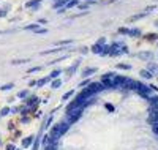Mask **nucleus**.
Wrapping results in <instances>:
<instances>
[{
    "label": "nucleus",
    "instance_id": "obj_1",
    "mask_svg": "<svg viewBox=\"0 0 158 150\" xmlns=\"http://www.w3.org/2000/svg\"><path fill=\"white\" fill-rule=\"evenodd\" d=\"M70 123H66L65 120H62V122H59V123H55L54 126H51V131H49V134L54 136V138H57V139H60L63 134H65L66 131L70 130Z\"/></svg>",
    "mask_w": 158,
    "mask_h": 150
},
{
    "label": "nucleus",
    "instance_id": "obj_2",
    "mask_svg": "<svg viewBox=\"0 0 158 150\" xmlns=\"http://www.w3.org/2000/svg\"><path fill=\"white\" fill-rule=\"evenodd\" d=\"M103 90H105V87H103L101 82H90V84L82 90V93L87 96V98H93V96H95L96 93L103 92Z\"/></svg>",
    "mask_w": 158,
    "mask_h": 150
},
{
    "label": "nucleus",
    "instance_id": "obj_3",
    "mask_svg": "<svg viewBox=\"0 0 158 150\" xmlns=\"http://www.w3.org/2000/svg\"><path fill=\"white\" fill-rule=\"evenodd\" d=\"M82 112H84V109L82 108H79V109H73V111H70V112H66V115H65V122L66 123H70V125H73V123H76L78 120L82 117Z\"/></svg>",
    "mask_w": 158,
    "mask_h": 150
},
{
    "label": "nucleus",
    "instance_id": "obj_4",
    "mask_svg": "<svg viewBox=\"0 0 158 150\" xmlns=\"http://www.w3.org/2000/svg\"><path fill=\"white\" fill-rule=\"evenodd\" d=\"M133 90H136L137 93H139L142 98H149L150 95H152V89L149 87V85H146V84H142V82H139V81H134V89Z\"/></svg>",
    "mask_w": 158,
    "mask_h": 150
},
{
    "label": "nucleus",
    "instance_id": "obj_5",
    "mask_svg": "<svg viewBox=\"0 0 158 150\" xmlns=\"http://www.w3.org/2000/svg\"><path fill=\"white\" fill-rule=\"evenodd\" d=\"M120 89H125V90H133L134 89V81L130 78H125L122 81V85H120Z\"/></svg>",
    "mask_w": 158,
    "mask_h": 150
},
{
    "label": "nucleus",
    "instance_id": "obj_6",
    "mask_svg": "<svg viewBox=\"0 0 158 150\" xmlns=\"http://www.w3.org/2000/svg\"><path fill=\"white\" fill-rule=\"evenodd\" d=\"M36 103H40V100H38V96H36V95H29L24 100V104L29 106V108H30V106H33V104H36Z\"/></svg>",
    "mask_w": 158,
    "mask_h": 150
},
{
    "label": "nucleus",
    "instance_id": "obj_7",
    "mask_svg": "<svg viewBox=\"0 0 158 150\" xmlns=\"http://www.w3.org/2000/svg\"><path fill=\"white\" fill-rule=\"evenodd\" d=\"M105 46L96 44V43H95V44L92 46V49H90V52H93V54H96V55H103V52H105Z\"/></svg>",
    "mask_w": 158,
    "mask_h": 150
},
{
    "label": "nucleus",
    "instance_id": "obj_8",
    "mask_svg": "<svg viewBox=\"0 0 158 150\" xmlns=\"http://www.w3.org/2000/svg\"><path fill=\"white\" fill-rule=\"evenodd\" d=\"M43 0H29V2L25 3V8H33L36 11V10L40 8V5H41Z\"/></svg>",
    "mask_w": 158,
    "mask_h": 150
},
{
    "label": "nucleus",
    "instance_id": "obj_9",
    "mask_svg": "<svg viewBox=\"0 0 158 150\" xmlns=\"http://www.w3.org/2000/svg\"><path fill=\"white\" fill-rule=\"evenodd\" d=\"M33 136H29V138H25V139H22V149H29V147H32V144H33Z\"/></svg>",
    "mask_w": 158,
    "mask_h": 150
},
{
    "label": "nucleus",
    "instance_id": "obj_10",
    "mask_svg": "<svg viewBox=\"0 0 158 150\" xmlns=\"http://www.w3.org/2000/svg\"><path fill=\"white\" fill-rule=\"evenodd\" d=\"M147 70H149L152 74H158V66H157V63H153V62L147 63Z\"/></svg>",
    "mask_w": 158,
    "mask_h": 150
},
{
    "label": "nucleus",
    "instance_id": "obj_11",
    "mask_svg": "<svg viewBox=\"0 0 158 150\" xmlns=\"http://www.w3.org/2000/svg\"><path fill=\"white\" fill-rule=\"evenodd\" d=\"M139 74H141V76H142V78H144V79H149V81H150V79H152V78H153V74H152V73H150V71H149V70H147V68H144V70H141V71H139Z\"/></svg>",
    "mask_w": 158,
    "mask_h": 150
},
{
    "label": "nucleus",
    "instance_id": "obj_12",
    "mask_svg": "<svg viewBox=\"0 0 158 150\" xmlns=\"http://www.w3.org/2000/svg\"><path fill=\"white\" fill-rule=\"evenodd\" d=\"M128 36H136V38H141V36H142V32H141L139 29H130Z\"/></svg>",
    "mask_w": 158,
    "mask_h": 150
},
{
    "label": "nucleus",
    "instance_id": "obj_13",
    "mask_svg": "<svg viewBox=\"0 0 158 150\" xmlns=\"http://www.w3.org/2000/svg\"><path fill=\"white\" fill-rule=\"evenodd\" d=\"M147 16V13L144 11V13H139V14H134V16H131V18L128 19L130 22H134V21H139V19H144Z\"/></svg>",
    "mask_w": 158,
    "mask_h": 150
},
{
    "label": "nucleus",
    "instance_id": "obj_14",
    "mask_svg": "<svg viewBox=\"0 0 158 150\" xmlns=\"http://www.w3.org/2000/svg\"><path fill=\"white\" fill-rule=\"evenodd\" d=\"M60 87H62V79H59V78L52 79V81H51V89L55 90V89H60Z\"/></svg>",
    "mask_w": 158,
    "mask_h": 150
},
{
    "label": "nucleus",
    "instance_id": "obj_15",
    "mask_svg": "<svg viewBox=\"0 0 158 150\" xmlns=\"http://www.w3.org/2000/svg\"><path fill=\"white\" fill-rule=\"evenodd\" d=\"M95 73H96V68H85L82 71V76H84V78H89V76L95 74Z\"/></svg>",
    "mask_w": 158,
    "mask_h": 150
},
{
    "label": "nucleus",
    "instance_id": "obj_16",
    "mask_svg": "<svg viewBox=\"0 0 158 150\" xmlns=\"http://www.w3.org/2000/svg\"><path fill=\"white\" fill-rule=\"evenodd\" d=\"M40 144H41V134H40L38 138H35V139H33V144H32V150H38Z\"/></svg>",
    "mask_w": 158,
    "mask_h": 150
},
{
    "label": "nucleus",
    "instance_id": "obj_17",
    "mask_svg": "<svg viewBox=\"0 0 158 150\" xmlns=\"http://www.w3.org/2000/svg\"><path fill=\"white\" fill-rule=\"evenodd\" d=\"M137 57H139V59H146V60H149V59H152V52H150V51L139 52V54H137Z\"/></svg>",
    "mask_w": 158,
    "mask_h": 150
},
{
    "label": "nucleus",
    "instance_id": "obj_18",
    "mask_svg": "<svg viewBox=\"0 0 158 150\" xmlns=\"http://www.w3.org/2000/svg\"><path fill=\"white\" fill-rule=\"evenodd\" d=\"M79 5V0H70L68 3H66L65 6H63V8L65 10H70V8H73V6H78Z\"/></svg>",
    "mask_w": 158,
    "mask_h": 150
},
{
    "label": "nucleus",
    "instance_id": "obj_19",
    "mask_svg": "<svg viewBox=\"0 0 158 150\" xmlns=\"http://www.w3.org/2000/svg\"><path fill=\"white\" fill-rule=\"evenodd\" d=\"M60 74H62V70H54L51 74H49V79H51V81H52V79H57Z\"/></svg>",
    "mask_w": 158,
    "mask_h": 150
},
{
    "label": "nucleus",
    "instance_id": "obj_20",
    "mask_svg": "<svg viewBox=\"0 0 158 150\" xmlns=\"http://www.w3.org/2000/svg\"><path fill=\"white\" fill-rule=\"evenodd\" d=\"M11 114V108H8V106H5V108H2V111H0V117H5V115Z\"/></svg>",
    "mask_w": 158,
    "mask_h": 150
},
{
    "label": "nucleus",
    "instance_id": "obj_21",
    "mask_svg": "<svg viewBox=\"0 0 158 150\" xmlns=\"http://www.w3.org/2000/svg\"><path fill=\"white\" fill-rule=\"evenodd\" d=\"M146 40H149V41H157V38H158V35L157 33H147L146 36H144Z\"/></svg>",
    "mask_w": 158,
    "mask_h": 150
},
{
    "label": "nucleus",
    "instance_id": "obj_22",
    "mask_svg": "<svg viewBox=\"0 0 158 150\" xmlns=\"http://www.w3.org/2000/svg\"><path fill=\"white\" fill-rule=\"evenodd\" d=\"M30 93H29V90H21V92L18 93V98H21V100H25L27 96H29Z\"/></svg>",
    "mask_w": 158,
    "mask_h": 150
},
{
    "label": "nucleus",
    "instance_id": "obj_23",
    "mask_svg": "<svg viewBox=\"0 0 158 150\" xmlns=\"http://www.w3.org/2000/svg\"><path fill=\"white\" fill-rule=\"evenodd\" d=\"M78 66H79V62H76V63H75V65H73V66H70V68L66 70V73H68V74H73V73H75L76 70H78Z\"/></svg>",
    "mask_w": 158,
    "mask_h": 150
},
{
    "label": "nucleus",
    "instance_id": "obj_24",
    "mask_svg": "<svg viewBox=\"0 0 158 150\" xmlns=\"http://www.w3.org/2000/svg\"><path fill=\"white\" fill-rule=\"evenodd\" d=\"M38 27H40V24H38V22H35V24H29V25H25L24 30H36Z\"/></svg>",
    "mask_w": 158,
    "mask_h": 150
},
{
    "label": "nucleus",
    "instance_id": "obj_25",
    "mask_svg": "<svg viewBox=\"0 0 158 150\" xmlns=\"http://www.w3.org/2000/svg\"><path fill=\"white\" fill-rule=\"evenodd\" d=\"M19 112H21V115L24 117V115H27L30 112V108L29 106H24V108H19Z\"/></svg>",
    "mask_w": 158,
    "mask_h": 150
},
{
    "label": "nucleus",
    "instance_id": "obj_26",
    "mask_svg": "<svg viewBox=\"0 0 158 150\" xmlns=\"http://www.w3.org/2000/svg\"><path fill=\"white\" fill-rule=\"evenodd\" d=\"M117 68L119 70H131V65H128V63H117Z\"/></svg>",
    "mask_w": 158,
    "mask_h": 150
},
{
    "label": "nucleus",
    "instance_id": "obj_27",
    "mask_svg": "<svg viewBox=\"0 0 158 150\" xmlns=\"http://www.w3.org/2000/svg\"><path fill=\"white\" fill-rule=\"evenodd\" d=\"M73 95H75V90H73V89H71V90H68V92H66L65 95H63V101H66V100H70V98H71Z\"/></svg>",
    "mask_w": 158,
    "mask_h": 150
},
{
    "label": "nucleus",
    "instance_id": "obj_28",
    "mask_svg": "<svg viewBox=\"0 0 158 150\" xmlns=\"http://www.w3.org/2000/svg\"><path fill=\"white\" fill-rule=\"evenodd\" d=\"M70 44H73V40H63V41L57 43V46H70Z\"/></svg>",
    "mask_w": 158,
    "mask_h": 150
},
{
    "label": "nucleus",
    "instance_id": "obj_29",
    "mask_svg": "<svg viewBox=\"0 0 158 150\" xmlns=\"http://www.w3.org/2000/svg\"><path fill=\"white\" fill-rule=\"evenodd\" d=\"M27 62H29V59H22V60L16 59V60H11V65H21V63H27Z\"/></svg>",
    "mask_w": 158,
    "mask_h": 150
},
{
    "label": "nucleus",
    "instance_id": "obj_30",
    "mask_svg": "<svg viewBox=\"0 0 158 150\" xmlns=\"http://www.w3.org/2000/svg\"><path fill=\"white\" fill-rule=\"evenodd\" d=\"M89 6H90V3H89V2H87V3H81V2H79L78 8H79V10H82V11H87V10H89Z\"/></svg>",
    "mask_w": 158,
    "mask_h": 150
},
{
    "label": "nucleus",
    "instance_id": "obj_31",
    "mask_svg": "<svg viewBox=\"0 0 158 150\" xmlns=\"http://www.w3.org/2000/svg\"><path fill=\"white\" fill-rule=\"evenodd\" d=\"M13 87H14V84H13V82H10V84H5V85H2V87H0V90H3V92H6V90H11Z\"/></svg>",
    "mask_w": 158,
    "mask_h": 150
},
{
    "label": "nucleus",
    "instance_id": "obj_32",
    "mask_svg": "<svg viewBox=\"0 0 158 150\" xmlns=\"http://www.w3.org/2000/svg\"><path fill=\"white\" fill-rule=\"evenodd\" d=\"M8 10H10L8 5H5L3 8H0V18H5V16H6V11H8Z\"/></svg>",
    "mask_w": 158,
    "mask_h": 150
},
{
    "label": "nucleus",
    "instance_id": "obj_33",
    "mask_svg": "<svg viewBox=\"0 0 158 150\" xmlns=\"http://www.w3.org/2000/svg\"><path fill=\"white\" fill-rule=\"evenodd\" d=\"M33 32H35L36 35H46V33H48V29H41V27H38L36 30H33Z\"/></svg>",
    "mask_w": 158,
    "mask_h": 150
},
{
    "label": "nucleus",
    "instance_id": "obj_34",
    "mask_svg": "<svg viewBox=\"0 0 158 150\" xmlns=\"http://www.w3.org/2000/svg\"><path fill=\"white\" fill-rule=\"evenodd\" d=\"M40 70H41V66H32V68L27 70V73H29V74H32V73H38Z\"/></svg>",
    "mask_w": 158,
    "mask_h": 150
},
{
    "label": "nucleus",
    "instance_id": "obj_35",
    "mask_svg": "<svg viewBox=\"0 0 158 150\" xmlns=\"http://www.w3.org/2000/svg\"><path fill=\"white\" fill-rule=\"evenodd\" d=\"M155 10H157V5H150V6H147V8L144 10V11H146L147 14H150V13H152V11H155Z\"/></svg>",
    "mask_w": 158,
    "mask_h": 150
},
{
    "label": "nucleus",
    "instance_id": "obj_36",
    "mask_svg": "<svg viewBox=\"0 0 158 150\" xmlns=\"http://www.w3.org/2000/svg\"><path fill=\"white\" fill-rule=\"evenodd\" d=\"M128 32H130L128 27H120V29H119V33H120V35H128Z\"/></svg>",
    "mask_w": 158,
    "mask_h": 150
},
{
    "label": "nucleus",
    "instance_id": "obj_37",
    "mask_svg": "<svg viewBox=\"0 0 158 150\" xmlns=\"http://www.w3.org/2000/svg\"><path fill=\"white\" fill-rule=\"evenodd\" d=\"M90 84V79H84V81H81V84H79V87H87V85Z\"/></svg>",
    "mask_w": 158,
    "mask_h": 150
},
{
    "label": "nucleus",
    "instance_id": "obj_38",
    "mask_svg": "<svg viewBox=\"0 0 158 150\" xmlns=\"http://www.w3.org/2000/svg\"><path fill=\"white\" fill-rule=\"evenodd\" d=\"M105 108H106L109 112H114V111H116V108H114L112 104H109V103H106V104H105Z\"/></svg>",
    "mask_w": 158,
    "mask_h": 150
},
{
    "label": "nucleus",
    "instance_id": "obj_39",
    "mask_svg": "<svg viewBox=\"0 0 158 150\" xmlns=\"http://www.w3.org/2000/svg\"><path fill=\"white\" fill-rule=\"evenodd\" d=\"M96 44H101V46H105V44H106V38H98Z\"/></svg>",
    "mask_w": 158,
    "mask_h": 150
},
{
    "label": "nucleus",
    "instance_id": "obj_40",
    "mask_svg": "<svg viewBox=\"0 0 158 150\" xmlns=\"http://www.w3.org/2000/svg\"><path fill=\"white\" fill-rule=\"evenodd\" d=\"M152 131L158 136V123H157V125H152Z\"/></svg>",
    "mask_w": 158,
    "mask_h": 150
},
{
    "label": "nucleus",
    "instance_id": "obj_41",
    "mask_svg": "<svg viewBox=\"0 0 158 150\" xmlns=\"http://www.w3.org/2000/svg\"><path fill=\"white\" fill-rule=\"evenodd\" d=\"M16 147H14V144H8V145H6V147H5V150H14Z\"/></svg>",
    "mask_w": 158,
    "mask_h": 150
},
{
    "label": "nucleus",
    "instance_id": "obj_42",
    "mask_svg": "<svg viewBox=\"0 0 158 150\" xmlns=\"http://www.w3.org/2000/svg\"><path fill=\"white\" fill-rule=\"evenodd\" d=\"M35 85H36V81H35V79H32V81L29 82V87H35Z\"/></svg>",
    "mask_w": 158,
    "mask_h": 150
},
{
    "label": "nucleus",
    "instance_id": "obj_43",
    "mask_svg": "<svg viewBox=\"0 0 158 150\" xmlns=\"http://www.w3.org/2000/svg\"><path fill=\"white\" fill-rule=\"evenodd\" d=\"M38 24H48V21L44 18H41V19H38Z\"/></svg>",
    "mask_w": 158,
    "mask_h": 150
},
{
    "label": "nucleus",
    "instance_id": "obj_44",
    "mask_svg": "<svg viewBox=\"0 0 158 150\" xmlns=\"http://www.w3.org/2000/svg\"><path fill=\"white\" fill-rule=\"evenodd\" d=\"M81 52H82V54H87V52H90V49L89 48H82V49H81Z\"/></svg>",
    "mask_w": 158,
    "mask_h": 150
},
{
    "label": "nucleus",
    "instance_id": "obj_45",
    "mask_svg": "<svg viewBox=\"0 0 158 150\" xmlns=\"http://www.w3.org/2000/svg\"><path fill=\"white\" fill-rule=\"evenodd\" d=\"M19 112V108H11V114H18Z\"/></svg>",
    "mask_w": 158,
    "mask_h": 150
},
{
    "label": "nucleus",
    "instance_id": "obj_46",
    "mask_svg": "<svg viewBox=\"0 0 158 150\" xmlns=\"http://www.w3.org/2000/svg\"><path fill=\"white\" fill-rule=\"evenodd\" d=\"M22 122H24V123H29V122H30V119L27 117V115H24V117H22Z\"/></svg>",
    "mask_w": 158,
    "mask_h": 150
},
{
    "label": "nucleus",
    "instance_id": "obj_47",
    "mask_svg": "<svg viewBox=\"0 0 158 150\" xmlns=\"http://www.w3.org/2000/svg\"><path fill=\"white\" fill-rule=\"evenodd\" d=\"M149 87L152 89V90H155V92H158V87H157V85H149Z\"/></svg>",
    "mask_w": 158,
    "mask_h": 150
},
{
    "label": "nucleus",
    "instance_id": "obj_48",
    "mask_svg": "<svg viewBox=\"0 0 158 150\" xmlns=\"http://www.w3.org/2000/svg\"><path fill=\"white\" fill-rule=\"evenodd\" d=\"M114 2H117V0H106L105 3H114Z\"/></svg>",
    "mask_w": 158,
    "mask_h": 150
},
{
    "label": "nucleus",
    "instance_id": "obj_49",
    "mask_svg": "<svg viewBox=\"0 0 158 150\" xmlns=\"http://www.w3.org/2000/svg\"><path fill=\"white\" fill-rule=\"evenodd\" d=\"M89 3H95V2H98V0H87Z\"/></svg>",
    "mask_w": 158,
    "mask_h": 150
},
{
    "label": "nucleus",
    "instance_id": "obj_50",
    "mask_svg": "<svg viewBox=\"0 0 158 150\" xmlns=\"http://www.w3.org/2000/svg\"><path fill=\"white\" fill-rule=\"evenodd\" d=\"M44 150H51V149H48V147H44Z\"/></svg>",
    "mask_w": 158,
    "mask_h": 150
},
{
    "label": "nucleus",
    "instance_id": "obj_51",
    "mask_svg": "<svg viewBox=\"0 0 158 150\" xmlns=\"http://www.w3.org/2000/svg\"><path fill=\"white\" fill-rule=\"evenodd\" d=\"M14 150H22V149H14Z\"/></svg>",
    "mask_w": 158,
    "mask_h": 150
},
{
    "label": "nucleus",
    "instance_id": "obj_52",
    "mask_svg": "<svg viewBox=\"0 0 158 150\" xmlns=\"http://www.w3.org/2000/svg\"><path fill=\"white\" fill-rule=\"evenodd\" d=\"M0 144H2V139H0Z\"/></svg>",
    "mask_w": 158,
    "mask_h": 150
},
{
    "label": "nucleus",
    "instance_id": "obj_53",
    "mask_svg": "<svg viewBox=\"0 0 158 150\" xmlns=\"http://www.w3.org/2000/svg\"><path fill=\"white\" fill-rule=\"evenodd\" d=\"M157 2H158V0H157Z\"/></svg>",
    "mask_w": 158,
    "mask_h": 150
}]
</instances>
